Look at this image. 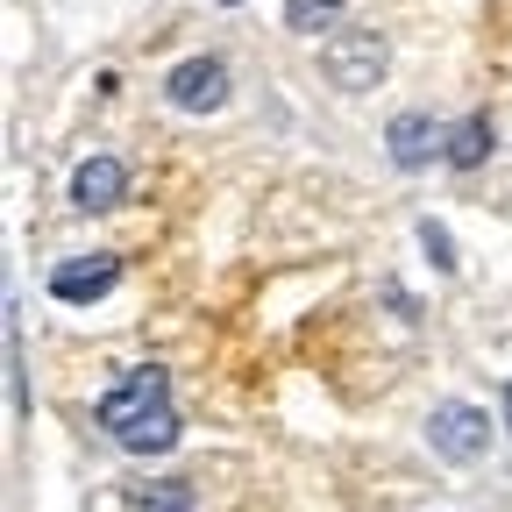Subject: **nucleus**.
I'll list each match as a JSON object with an SVG mask.
<instances>
[{
	"instance_id": "1",
	"label": "nucleus",
	"mask_w": 512,
	"mask_h": 512,
	"mask_svg": "<svg viewBox=\"0 0 512 512\" xmlns=\"http://www.w3.org/2000/svg\"><path fill=\"white\" fill-rule=\"evenodd\" d=\"M100 427L128 448V456H164L178 448V406H171V377L157 363H136L114 392L100 399Z\"/></svg>"
},
{
	"instance_id": "4",
	"label": "nucleus",
	"mask_w": 512,
	"mask_h": 512,
	"mask_svg": "<svg viewBox=\"0 0 512 512\" xmlns=\"http://www.w3.org/2000/svg\"><path fill=\"white\" fill-rule=\"evenodd\" d=\"M164 100H171L178 114H214V107H228V64H221V57H185V64H171Z\"/></svg>"
},
{
	"instance_id": "3",
	"label": "nucleus",
	"mask_w": 512,
	"mask_h": 512,
	"mask_svg": "<svg viewBox=\"0 0 512 512\" xmlns=\"http://www.w3.org/2000/svg\"><path fill=\"white\" fill-rule=\"evenodd\" d=\"M427 448L441 463H477L484 448H491V413L470 406V399H441L427 413Z\"/></svg>"
},
{
	"instance_id": "7",
	"label": "nucleus",
	"mask_w": 512,
	"mask_h": 512,
	"mask_svg": "<svg viewBox=\"0 0 512 512\" xmlns=\"http://www.w3.org/2000/svg\"><path fill=\"white\" fill-rule=\"evenodd\" d=\"M121 192H128V164H121V157H86V164L72 171V207H79V214L121 207Z\"/></svg>"
},
{
	"instance_id": "10",
	"label": "nucleus",
	"mask_w": 512,
	"mask_h": 512,
	"mask_svg": "<svg viewBox=\"0 0 512 512\" xmlns=\"http://www.w3.org/2000/svg\"><path fill=\"white\" fill-rule=\"evenodd\" d=\"M420 249H427V264H434V271H456V242H448L441 221H420Z\"/></svg>"
},
{
	"instance_id": "9",
	"label": "nucleus",
	"mask_w": 512,
	"mask_h": 512,
	"mask_svg": "<svg viewBox=\"0 0 512 512\" xmlns=\"http://www.w3.org/2000/svg\"><path fill=\"white\" fill-rule=\"evenodd\" d=\"M335 15H342V0H285V22H292L299 36H320Z\"/></svg>"
},
{
	"instance_id": "5",
	"label": "nucleus",
	"mask_w": 512,
	"mask_h": 512,
	"mask_svg": "<svg viewBox=\"0 0 512 512\" xmlns=\"http://www.w3.org/2000/svg\"><path fill=\"white\" fill-rule=\"evenodd\" d=\"M114 285H121V264H114V256H72V264L50 271V299H64V306H93V299H107Z\"/></svg>"
},
{
	"instance_id": "2",
	"label": "nucleus",
	"mask_w": 512,
	"mask_h": 512,
	"mask_svg": "<svg viewBox=\"0 0 512 512\" xmlns=\"http://www.w3.org/2000/svg\"><path fill=\"white\" fill-rule=\"evenodd\" d=\"M384 64H392V50H384L377 29H335L320 43V72H328V86H342V93H370L384 79Z\"/></svg>"
},
{
	"instance_id": "11",
	"label": "nucleus",
	"mask_w": 512,
	"mask_h": 512,
	"mask_svg": "<svg viewBox=\"0 0 512 512\" xmlns=\"http://www.w3.org/2000/svg\"><path fill=\"white\" fill-rule=\"evenodd\" d=\"M143 512H192V491H185V484H157V491L143 498Z\"/></svg>"
},
{
	"instance_id": "8",
	"label": "nucleus",
	"mask_w": 512,
	"mask_h": 512,
	"mask_svg": "<svg viewBox=\"0 0 512 512\" xmlns=\"http://www.w3.org/2000/svg\"><path fill=\"white\" fill-rule=\"evenodd\" d=\"M491 157V114L477 107V114H463L456 128H448V164H456V171H477Z\"/></svg>"
},
{
	"instance_id": "12",
	"label": "nucleus",
	"mask_w": 512,
	"mask_h": 512,
	"mask_svg": "<svg viewBox=\"0 0 512 512\" xmlns=\"http://www.w3.org/2000/svg\"><path fill=\"white\" fill-rule=\"evenodd\" d=\"M505 434H512V384H505Z\"/></svg>"
},
{
	"instance_id": "6",
	"label": "nucleus",
	"mask_w": 512,
	"mask_h": 512,
	"mask_svg": "<svg viewBox=\"0 0 512 512\" xmlns=\"http://www.w3.org/2000/svg\"><path fill=\"white\" fill-rule=\"evenodd\" d=\"M384 143H392V164H399V171H420V164L448 157V128H441L434 114H392Z\"/></svg>"
}]
</instances>
